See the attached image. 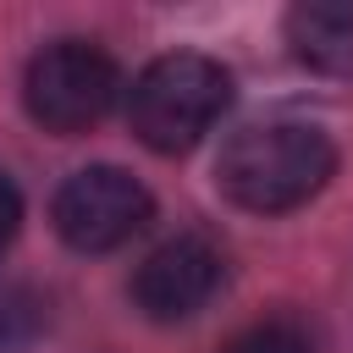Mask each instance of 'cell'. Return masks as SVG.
Here are the masks:
<instances>
[{
    "mask_svg": "<svg viewBox=\"0 0 353 353\" xmlns=\"http://www.w3.org/2000/svg\"><path fill=\"white\" fill-rule=\"evenodd\" d=\"M121 94V72L116 61L88 44V39H61V44H44L28 72H22V105L28 116L55 132V138H77L88 127H99L110 116Z\"/></svg>",
    "mask_w": 353,
    "mask_h": 353,
    "instance_id": "3957f363",
    "label": "cell"
},
{
    "mask_svg": "<svg viewBox=\"0 0 353 353\" xmlns=\"http://www.w3.org/2000/svg\"><path fill=\"white\" fill-rule=\"evenodd\" d=\"M154 215L149 188L121 171V165H83L55 188L50 221L61 232L66 248L77 254H110L121 243H132V232H143Z\"/></svg>",
    "mask_w": 353,
    "mask_h": 353,
    "instance_id": "277c9868",
    "label": "cell"
},
{
    "mask_svg": "<svg viewBox=\"0 0 353 353\" xmlns=\"http://www.w3.org/2000/svg\"><path fill=\"white\" fill-rule=\"evenodd\" d=\"M17 232H22V193L11 176H0V254L17 243Z\"/></svg>",
    "mask_w": 353,
    "mask_h": 353,
    "instance_id": "9c48e42d",
    "label": "cell"
},
{
    "mask_svg": "<svg viewBox=\"0 0 353 353\" xmlns=\"http://www.w3.org/2000/svg\"><path fill=\"white\" fill-rule=\"evenodd\" d=\"M287 44L303 66L353 83V0H314L287 11Z\"/></svg>",
    "mask_w": 353,
    "mask_h": 353,
    "instance_id": "8992f818",
    "label": "cell"
},
{
    "mask_svg": "<svg viewBox=\"0 0 353 353\" xmlns=\"http://www.w3.org/2000/svg\"><path fill=\"white\" fill-rule=\"evenodd\" d=\"M232 105V72L215 55L176 50L149 61L127 88V121L154 154H188Z\"/></svg>",
    "mask_w": 353,
    "mask_h": 353,
    "instance_id": "7a4b0ae2",
    "label": "cell"
},
{
    "mask_svg": "<svg viewBox=\"0 0 353 353\" xmlns=\"http://www.w3.org/2000/svg\"><path fill=\"white\" fill-rule=\"evenodd\" d=\"M221 276H226L221 248H215L210 237H199V232H182V237L160 243V248L138 265V276H132V303H138L149 320L171 325V320L199 314V309L221 292Z\"/></svg>",
    "mask_w": 353,
    "mask_h": 353,
    "instance_id": "5b68a950",
    "label": "cell"
},
{
    "mask_svg": "<svg viewBox=\"0 0 353 353\" xmlns=\"http://www.w3.org/2000/svg\"><path fill=\"white\" fill-rule=\"evenodd\" d=\"M226 353H314V347H309V336L292 320H259L243 336H232Z\"/></svg>",
    "mask_w": 353,
    "mask_h": 353,
    "instance_id": "ba28073f",
    "label": "cell"
},
{
    "mask_svg": "<svg viewBox=\"0 0 353 353\" xmlns=\"http://www.w3.org/2000/svg\"><path fill=\"white\" fill-rule=\"evenodd\" d=\"M336 176V143L309 121H265L226 138L215 188L248 215H287Z\"/></svg>",
    "mask_w": 353,
    "mask_h": 353,
    "instance_id": "6da1fadb",
    "label": "cell"
},
{
    "mask_svg": "<svg viewBox=\"0 0 353 353\" xmlns=\"http://www.w3.org/2000/svg\"><path fill=\"white\" fill-rule=\"evenodd\" d=\"M44 331V298L22 281H0V353H28Z\"/></svg>",
    "mask_w": 353,
    "mask_h": 353,
    "instance_id": "52a82bcc",
    "label": "cell"
}]
</instances>
